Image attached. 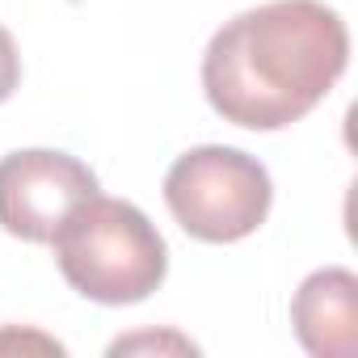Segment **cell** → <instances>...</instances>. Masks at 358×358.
<instances>
[{"label": "cell", "instance_id": "6da1fadb", "mask_svg": "<svg viewBox=\"0 0 358 358\" xmlns=\"http://www.w3.org/2000/svg\"><path fill=\"white\" fill-rule=\"evenodd\" d=\"M350 64V30L324 0H270L215 30L203 55L211 110L245 131H282L312 114Z\"/></svg>", "mask_w": 358, "mask_h": 358}, {"label": "cell", "instance_id": "7a4b0ae2", "mask_svg": "<svg viewBox=\"0 0 358 358\" xmlns=\"http://www.w3.org/2000/svg\"><path fill=\"white\" fill-rule=\"evenodd\" d=\"M51 245L68 287L106 308L148 299L169 274L164 236L135 203L122 199H85L59 224Z\"/></svg>", "mask_w": 358, "mask_h": 358}, {"label": "cell", "instance_id": "3957f363", "mask_svg": "<svg viewBox=\"0 0 358 358\" xmlns=\"http://www.w3.org/2000/svg\"><path fill=\"white\" fill-rule=\"evenodd\" d=\"M164 203L194 241L232 245L266 224L274 182L257 156L207 143L173 160V169L164 173Z\"/></svg>", "mask_w": 358, "mask_h": 358}, {"label": "cell", "instance_id": "277c9868", "mask_svg": "<svg viewBox=\"0 0 358 358\" xmlns=\"http://www.w3.org/2000/svg\"><path fill=\"white\" fill-rule=\"evenodd\" d=\"M97 194V177L68 152L26 148L0 160V228L30 245H51L59 224Z\"/></svg>", "mask_w": 358, "mask_h": 358}, {"label": "cell", "instance_id": "5b68a950", "mask_svg": "<svg viewBox=\"0 0 358 358\" xmlns=\"http://www.w3.org/2000/svg\"><path fill=\"white\" fill-rule=\"evenodd\" d=\"M291 324L308 354L354 358L358 354V278L345 266L308 274L291 299Z\"/></svg>", "mask_w": 358, "mask_h": 358}, {"label": "cell", "instance_id": "8992f818", "mask_svg": "<svg viewBox=\"0 0 358 358\" xmlns=\"http://www.w3.org/2000/svg\"><path fill=\"white\" fill-rule=\"evenodd\" d=\"M17 80H22V55H17L13 34L0 26V101H9V97H13Z\"/></svg>", "mask_w": 358, "mask_h": 358}, {"label": "cell", "instance_id": "52a82bcc", "mask_svg": "<svg viewBox=\"0 0 358 358\" xmlns=\"http://www.w3.org/2000/svg\"><path fill=\"white\" fill-rule=\"evenodd\" d=\"M135 345H173V350H190V354H194V345H190L186 337H164V341H160V337H127V341H114L110 354H122V350H135Z\"/></svg>", "mask_w": 358, "mask_h": 358}]
</instances>
